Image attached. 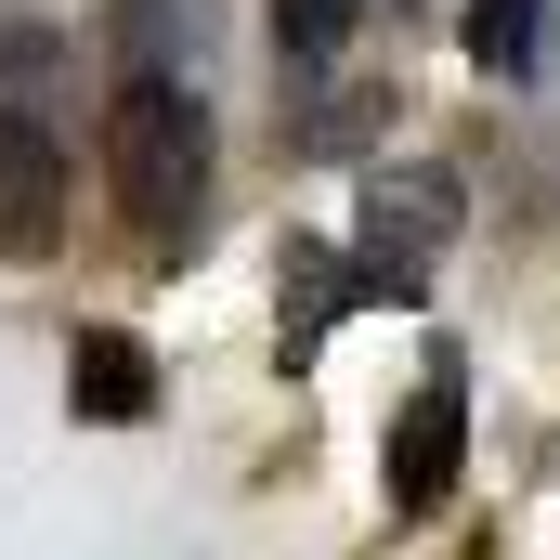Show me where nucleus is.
Instances as JSON below:
<instances>
[{
  "label": "nucleus",
  "instance_id": "nucleus-2",
  "mask_svg": "<svg viewBox=\"0 0 560 560\" xmlns=\"http://www.w3.org/2000/svg\"><path fill=\"white\" fill-rule=\"evenodd\" d=\"M456 235V170H378L365 183V222H352V300H418L430 248Z\"/></svg>",
  "mask_w": 560,
  "mask_h": 560
},
{
  "label": "nucleus",
  "instance_id": "nucleus-1",
  "mask_svg": "<svg viewBox=\"0 0 560 560\" xmlns=\"http://www.w3.org/2000/svg\"><path fill=\"white\" fill-rule=\"evenodd\" d=\"M105 196L143 248H196V222H209V105H196V79H118L105 92Z\"/></svg>",
  "mask_w": 560,
  "mask_h": 560
},
{
  "label": "nucleus",
  "instance_id": "nucleus-3",
  "mask_svg": "<svg viewBox=\"0 0 560 560\" xmlns=\"http://www.w3.org/2000/svg\"><path fill=\"white\" fill-rule=\"evenodd\" d=\"M456 456H469V378H456V365H430L418 405H405V418H392V443H378L392 522H430V509L456 495Z\"/></svg>",
  "mask_w": 560,
  "mask_h": 560
},
{
  "label": "nucleus",
  "instance_id": "nucleus-7",
  "mask_svg": "<svg viewBox=\"0 0 560 560\" xmlns=\"http://www.w3.org/2000/svg\"><path fill=\"white\" fill-rule=\"evenodd\" d=\"M275 339H287V365H313V339H326V326H339V313H365V300H352V261H339V248H287L275 261Z\"/></svg>",
  "mask_w": 560,
  "mask_h": 560
},
{
  "label": "nucleus",
  "instance_id": "nucleus-10",
  "mask_svg": "<svg viewBox=\"0 0 560 560\" xmlns=\"http://www.w3.org/2000/svg\"><path fill=\"white\" fill-rule=\"evenodd\" d=\"M52 79H66V39L52 26H0V118H52Z\"/></svg>",
  "mask_w": 560,
  "mask_h": 560
},
{
  "label": "nucleus",
  "instance_id": "nucleus-4",
  "mask_svg": "<svg viewBox=\"0 0 560 560\" xmlns=\"http://www.w3.org/2000/svg\"><path fill=\"white\" fill-rule=\"evenodd\" d=\"M66 235V143L52 118H0V261H39Z\"/></svg>",
  "mask_w": 560,
  "mask_h": 560
},
{
  "label": "nucleus",
  "instance_id": "nucleus-8",
  "mask_svg": "<svg viewBox=\"0 0 560 560\" xmlns=\"http://www.w3.org/2000/svg\"><path fill=\"white\" fill-rule=\"evenodd\" d=\"M548 39H560V0H469V66L535 92L548 79Z\"/></svg>",
  "mask_w": 560,
  "mask_h": 560
},
{
  "label": "nucleus",
  "instance_id": "nucleus-9",
  "mask_svg": "<svg viewBox=\"0 0 560 560\" xmlns=\"http://www.w3.org/2000/svg\"><path fill=\"white\" fill-rule=\"evenodd\" d=\"M352 26H365V0H275V52H287V79H326V66L352 52Z\"/></svg>",
  "mask_w": 560,
  "mask_h": 560
},
{
  "label": "nucleus",
  "instance_id": "nucleus-6",
  "mask_svg": "<svg viewBox=\"0 0 560 560\" xmlns=\"http://www.w3.org/2000/svg\"><path fill=\"white\" fill-rule=\"evenodd\" d=\"M105 39H118V79H196V52H209V0H118Z\"/></svg>",
  "mask_w": 560,
  "mask_h": 560
},
{
  "label": "nucleus",
  "instance_id": "nucleus-5",
  "mask_svg": "<svg viewBox=\"0 0 560 560\" xmlns=\"http://www.w3.org/2000/svg\"><path fill=\"white\" fill-rule=\"evenodd\" d=\"M66 405L105 418V430L156 418V352H143L131 326H79V339H66Z\"/></svg>",
  "mask_w": 560,
  "mask_h": 560
}]
</instances>
